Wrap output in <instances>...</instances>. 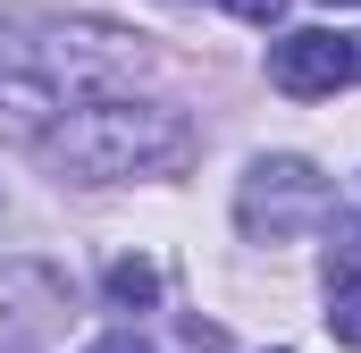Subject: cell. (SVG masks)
<instances>
[{"mask_svg": "<svg viewBox=\"0 0 361 353\" xmlns=\"http://www.w3.org/2000/svg\"><path fill=\"white\" fill-rule=\"evenodd\" d=\"M85 353H152V345H143V337H135V328H118V337H92Z\"/></svg>", "mask_w": 361, "mask_h": 353, "instance_id": "cell-7", "label": "cell"}, {"mask_svg": "<svg viewBox=\"0 0 361 353\" xmlns=\"http://www.w3.org/2000/svg\"><path fill=\"white\" fill-rule=\"evenodd\" d=\"M227 8H235L244 25H277V17H286V0H227Z\"/></svg>", "mask_w": 361, "mask_h": 353, "instance_id": "cell-6", "label": "cell"}, {"mask_svg": "<svg viewBox=\"0 0 361 353\" xmlns=\"http://www.w3.org/2000/svg\"><path fill=\"white\" fill-rule=\"evenodd\" d=\"M109 303H126V311H143V303H160V269L152 261H109Z\"/></svg>", "mask_w": 361, "mask_h": 353, "instance_id": "cell-4", "label": "cell"}, {"mask_svg": "<svg viewBox=\"0 0 361 353\" xmlns=\"http://www.w3.org/2000/svg\"><path fill=\"white\" fill-rule=\"evenodd\" d=\"M302 219H328V176L311 160H261L244 176V227L252 236H294Z\"/></svg>", "mask_w": 361, "mask_h": 353, "instance_id": "cell-3", "label": "cell"}, {"mask_svg": "<svg viewBox=\"0 0 361 353\" xmlns=\"http://www.w3.org/2000/svg\"><path fill=\"white\" fill-rule=\"evenodd\" d=\"M328 337L336 345H361V269H345L336 294H328Z\"/></svg>", "mask_w": 361, "mask_h": 353, "instance_id": "cell-5", "label": "cell"}, {"mask_svg": "<svg viewBox=\"0 0 361 353\" xmlns=\"http://www.w3.org/2000/svg\"><path fill=\"white\" fill-rule=\"evenodd\" d=\"M269 85L286 101H319V92H345L361 85V34H328V25H302L269 42Z\"/></svg>", "mask_w": 361, "mask_h": 353, "instance_id": "cell-2", "label": "cell"}, {"mask_svg": "<svg viewBox=\"0 0 361 353\" xmlns=\"http://www.w3.org/2000/svg\"><path fill=\"white\" fill-rule=\"evenodd\" d=\"M42 152L68 176H160L193 160V126L160 101H76V118H59Z\"/></svg>", "mask_w": 361, "mask_h": 353, "instance_id": "cell-1", "label": "cell"}]
</instances>
